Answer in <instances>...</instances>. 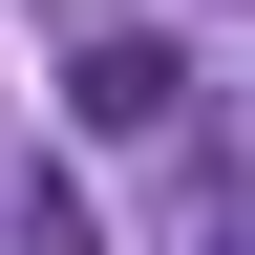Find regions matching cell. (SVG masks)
Returning a JSON list of instances; mask_svg holds the SVG:
<instances>
[{
    "label": "cell",
    "mask_w": 255,
    "mask_h": 255,
    "mask_svg": "<svg viewBox=\"0 0 255 255\" xmlns=\"http://www.w3.org/2000/svg\"><path fill=\"white\" fill-rule=\"evenodd\" d=\"M64 107H85V128H170V107H191V64L149 43V21H85V43H64Z\"/></svg>",
    "instance_id": "1"
},
{
    "label": "cell",
    "mask_w": 255,
    "mask_h": 255,
    "mask_svg": "<svg viewBox=\"0 0 255 255\" xmlns=\"http://www.w3.org/2000/svg\"><path fill=\"white\" fill-rule=\"evenodd\" d=\"M191 255H255V213H191Z\"/></svg>",
    "instance_id": "2"
}]
</instances>
